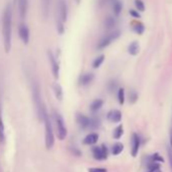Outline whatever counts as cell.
Returning <instances> with one entry per match:
<instances>
[{
  "label": "cell",
  "instance_id": "obj_8",
  "mask_svg": "<svg viewBox=\"0 0 172 172\" xmlns=\"http://www.w3.org/2000/svg\"><path fill=\"white\" fill-rule=\"evenodd\" d=\"M48 57H49V61H50V64H51V67H52L53 75H54L55 78H58V77H59V72H60L58 62L56 61L55 56H54V54H53L51 51L48 52Z\"/></svg>",
  "mask_w": 172,
  "mask_h": 172
},
{
  "label": "cell",
  "instance_id": "obj_34",
  "mask_svg": "<svg viewBox=\"0 0 172 172\" xmlns=\"http://www.w3.org/2000/svg\"><path fill=\"white\" fill-rule=\"evenodd\" d=\"M170 149L172 150V129L170 130Z\"/></svg>",
  "mask_w": 172,
  "mask_h": 172
},
{
  "label": "cell",
  "instance_id": "obj_32",
  "mask_svg": "<svg viewBox=\"0 0 172 172\" xmlns=\"http://www.w3.org/2000/svg\"><path fill=\"white\" fill-rule=\"evenodd\" d=\"M130 14L132 15L133 17H135V18H140V17H141V14L139 13L138 11L134 10V9H131V10H130Z\"/></svg>",
  "mask_w": 172,
  "mask_h": 172
},
{
  "label": "cell",
  "instance_id": "obj_28",
  "mask_svg": "<svg viewBox=\"0 0 172 172\" xmlns=\"http://www.w3.org/2000/svg\"><path fill=\"white\" fill-rule=\"evenodd\" d=\"M148 168H149V171H158L160 169V164L157 162H152L149 164Z\"/></svg>",
  "mask_w": 172,
  "mask_h": 172
},
{
  "label": "cell",
  "instance_id": "obj_36",
  "mask_svg": "<svg viewBox=\"0 0 172 172\" xmlns=\"http://www.w3.org/2000/svg\"><path fill=\"white\" fill-rule=\"evenodd\" d=\"M148 172H158V171H148Z\"/></svg>",
  "mask_w": 172,
  "mask_h": 172
},
{
  "label": "cell",
  "instance_id": "obj_10",
  "mask_svg": "<svg viewBox=\"0 0 172 172\" xmlns=\"http://www.w3.org/2000/svg\"><path fill=\"white\" fill-rule=\"evenodd\" d=\"M14 1L17 4L20 17L22 18L26 17L28 9V0H14Z\"/></svg>",
  "mask_w": 172,
  "mask_h": 172
},
{
  "label": "cell",
  "instance_id": "obj_33",
  "mask_svg": "<svg viewBox=\"0 0 172 172\" xmlns=\"http://www.w3.org/2000/svg\"><path fill=\"white\" fill-rule=\"evenodd\" d=\"M89 172H108V170L104 168H89Z\"/></svg>",
  "mask_w": 172,
  "mask_h": 172
},
{
  "label": "cell",
  "instance_id": "obj_13",
  "mask_svg": "<svg viewBox=\"0 0 172 172\" xmlns=\"http://www.w3.org/2000/svg\"><path fill=\"white\" fill-rule=\"evenodd\" d=\"M108 120L112 122H120L122 121V112L117 109L112 110L108 114Z\"/></svg>",
  "mask_w": 172,
  "mask_h": 172
},
{
  "label": "cell",
  "instance_id": "obj_12",
  "mask_svg": "<svg viewBox=\"0 0 172 172\" xmlns=\"http://www.w3.org/2000/svg\"><path fill=\"white\" fill-rule=\"evenodd\" d=\"M139 148H140V138L137 134H133L132 137V156L136 157L139 152Z\"/></svg>",
  "mask_w": 172,
  "mask_h": 172
},
{
  "label": "cell",
  "instance_id": "obj_15",
  "mask_svg": "<svg viewBox=\"0 0 172 172\" xmlns=\"http://www.w3.org/2000/svg\"><path fill=\"white\" fill-rule=\"evenodd\" d=\"M116 24H117V19L113 16H108L103 22V26L106 30H112L116 26Z\"/></svg>",
  "mask_w": 172,
  "mask_h": 172
},
{
  "label": "cell",
  "instance_id": "obj_5",
  "mask_svg": "<svg viewBox=\"0 0 172 172\" xmlns=\"http://www.w3.org/2000/svg\"><path fill=\"white\" fill-rule=\"evenodd\" d=\"M55 122H56V128H57V136L59 140H64L67 136V129L65 127V122L61 114L55 113Z\"/></svg>",
  "mask_w": 172,
  "mask_h": 172
},
{
  "label": "cell",
  "instance_id": "obj_24",
  "mask_svg": "<svg viewBox=\"0 0 172 172\" xmlns=\"http://www.w3.org/2000/svg\"><path fill=\"white\" fill-rule=\"evenodd\" d=\"M117 97H118V102H120V104L122 105L125 103V90H124V88L118 89Z\"/></svg>",
  "mask_w": 172,
  "mask_h": 172
},
{
  "label": "cell",
  "instance_id": "obj_25",
  "mask_svg": "<svg viewBox=\"0 0 172 172\" xmlns=\"http://www.w3.org/2000/svg\"><path fill=\"white\" fill-rule=\"evenodd\" d=\"M5 139V133H4V125L2 117H0V143H2Z\"/></svg>",
  "mask_w": 172,
  "mask_h": 172
},
{
  "label": "cell",
  "instance_id": "obj_9",
  "mask_svg": "<svg viewBox=\"0 0 172 172\" xmlns=\"http://www.w3.org/2000/svg\"><path fill=\"white\" fill-rule=\"evenodd\" d=\"M18 32L22 42L26 45L28 44V41H30V30H28V26L26 23H20L18 27Z\"/></svg>",
  "mask_w": 172,
  "mask_h": 172
},
{
  "label": "cell",
  "instance_id": "obj_4",
  "mask_svg": "<svg viewBox=\"0 0 172 172\" xmlns=\"http://www.w3.org/2000/svg\"><path fill=\"white\" fill-rule=\"evenodd\" d=\"M77 122H78V125L83 129H96L100 125V122L98 120L89 118L88 117H86L84 114H81V113L77 114Z\"/></svg>",
  "mask_w": 172,
  "mask_h": 172
},
{
  "label": "cell",
  "instance_id": "obj_26",
  "mask_svg": "<svg viewBox=\"0 0 172 172\" xmlns=\"http://www.w3.org/2000/svg\"><path fill=\"white\" fill-rule=\"evenodd\" d=\"M54 89H55V93H56V96L58 99H62V88H61V86L58 84V83H56L54 85Z\"/></svg>",
  "mask_w": 172,
  "mask_h": 172
},
{
  "label": "cell",
  "instance_id": "obj_30",
  "mask_svg": "<svg viewBox=\"0 0 172 172\" xmlns=\"http://www.w3.org/2000/svg\"><path fill=\"white\" fill-rule=\"evenodd\" d=\"M137 98H138V94L136 91H131L130 93V101L131 103H134V102L137 101Z\"/></svg>",
  "mask_w": 172,
  "mask_h": 172
},
{
  "label": "cell",
  "instance_id": "obj_3",
  "mask_svg": "<svg viewBox=\"0 0 172 172\" xmlns=\"http://www.w3.org/2000/svg\"><path fill=\"white\" fill-rule=\"evenodd\" d=\"M121 31L118 30H114L112 31H110L109 34L105 35L104 36H102L101 40L98 42L97 44V49L98 50H102V49H105L106 47H108L110 44H112L113 41L117 40L121 36Z\"/></svg>",
  "mask_w": 172,
  "mask_h": 172
},
{
  "label": "cell",
  "instance_id": "obj_18",
  "mask_svg": "<svg viewBox=\"0 0 172 172\" xmlns=\"http://www.w3.org/2000/svg\"><path fill=\"white\" fill-rule=\"evenodd\" d=\"M132 27H133V31L135 32H137L138 35H142L143 32L145 31V26L144 24L140 22H133L132 23Z\"/></svg>",
  "mask_w": 172,
  "mask_h": 172
},
{
  "label": "cell",
  "instance_id": "obj_35",
  "mask_svg": "<svg viewBox=\"0 0 172 172\" xmlns=\"http://www.w3.org/2000/svg\"><path fill=\"white\" fill-rule=\"evenodd\" d=\"M75 1H76V3H77V4H79V3H80V1H81V0H75Z\"/></svg>",
  "mask_w": 172,
  "mask_h": 172
},
{
  "label": "cell",
  "instance_id": "obj_19",
  "mask_svg": "<svg viewBox=\"0 0 172 172\" xmlns=\"http://www.w3.org/2000/svg\"><path fill=\"white\" fill-rule=\"evenodd\" d=\"M93 78H94V76H93L92 73H86V74H84L80 77V83L82 85H86V84L91 82Z\"/></svg>",
  "mask_w": 172,
  "mask_h": 172
},
{
  "label": "cell",
  "instance_id": "obj_7",
  "mask_svg": "<svg viewBox=\"0 0 172 172\" xmlns=\"http://www.w3.org/2000/svg\"><path fill=\"white\" fill-rule=\"evenodd\" d=\"M92 153H93V157L96 159V160H103V159L108 158V148L102 145L100 147H94L92 149Z\"/></svg>",
  "mask_w": 172,
  "mask_h": 172
},
{
  "label": "cell",
  "instance_id": "obj_31",
  "mask_svg": "<svg viewBox=\"0 0 172 172\" xmlns=\"http://www.w3.org/2000/svg\"><path fill=\"white\" fill-rule=\"evenodd\" d=\"M152 160H153V162H163L164 160H163V158L159 155L158 153H155L153 156H152Z\"/></svg>",
  "mask_w": 172,
  "mask_h": 172
},
{
  "label": "cell",
  "instance_id": "obj_20",
  "mask_svg": "<svg viewBox=\"0 0 172 172\" xmlns=\"http://www.w3.org/2000/svg\"><path fill=\"white\" fill-rule=\"evenodd\" d=\"M102 105H103V100H101V99H95V100L92 101L91 104H90V109H91L92 112H96V110L101 108Z\"/></svg>",
  "mask_w": 172,
  "mask_h": 172
},
{
  "label": "cell",
  "instance_id": "obj_6",
  "mask_svg": "<svg viewBox=\"0 0 172 172\" xmlns=\"http://www.w3.org/2000/svg\"><path fill=\"white\" fill-rule=\"evenodd\" d=\"M68 4L66 0H58V14L59 20L65 23L68 19Z\"/></svg>",
  "mask_w": 172,
  "mask_h": 172
},
{
  "label": "cell",
  "instance_id": "obj_1",
  "mask_svg": "<svg viewBox=\"0 0 172 172\" xmlns=\"http://www.w3.org/2000/svg\"><path fill=\"white\" fill-rule=\"evenodd\" d=\"M2 35H3L4 50H5L6 53H8L11 48V36H12V7L10 3H7L3 10Z\"/></svg>",
  "mask_w": 172,
  "mask_h": 172
},
{
  "label": "cell",
  "instance_id": "obj_16",
  "mask_svg": "<svg viewBox=\"0 0 172 172\" xmlns=\"http://www.w3.org/2000/svg\"><path fill=\"white\" fill-rule=\"evenodd\" d=\"M139 51H140V45H139L138 42H133L130 44V46L128 48V52L130 55L136 56L139 53Z\"/></svg>",
  "mask_w": 172,
  "mask_h": 172
},
{
  "label": "cell",
  "instance_id": "obj_23",
  "mask_svg": "<svg viewBox=\"0 0 172 172\" xmlns=\"http://www.w3.org/2000/svg\"><path fill=\"white\" fill-rule=\"evenodd\" d=\"M122 134H124V129H122V126L120 125L116 130H114V132H113V138L114 139H120L122 136Z\"/></svg>",
  "mask_w": 172,
  "mask_h": 172
},
{
  "label": "cell",
  "instance_id": "obj_27",
  "mask_svg": "<svg viewBox=\"0 0 172 172\" xmlns=\"http://www.w3.org/2000/svg\"><path fill=\"white\" fill-rule=\"evenodd\" d=\"M135 5L139 11H145V4L142 0H135Z\"/></svg>",
  "mask_w": 172,
  "mask_h": 172
},
{
  "label": "cell",
  "instance_id": "obj_2",
  "mask_svg": "<svg viewBox=\"0 0 172 172\" xmlns=\"http://www.w3.org/2000/svg\"><path fill=\"white\" fill-rule=\"evenodd\" d=\"M43 120L45 122V129H46V135H45V138H46V147L47 149H51L53 145H54V133H53V127L51 124L50 117H49L47 112H45L43 114Z\"/></svg>",
  "mask_w": 172,
  "mask_h": 172
},
{
  "label": "cell",
  "instance_id": "obj_14",
  "mask_svg": "<svg viewBox=\"0 0 172 172\" xmlns=\"http://www.w3.org/2000/svg\"><path fill=\"white\" fill-rule=\"evenodd\" d=\"M97 141H98V134L90 133L89 135H87V136L84 138L83 143L85 145H93V144H95Z\"/></svg>",
  "mask_w": 172,
  "mask_h": 172
},
{
  "label": "cell",
  "instance_id": "obj_11",
  "mask_svg": "<svg viewBox=\"0 0 172 172\" xmlns=\"http://www.w3.org/2000/svg\"><path fill=\"white\" fill-rule=\"evenodd\" d=\"M51 2L52 0H41V11H42V15L45 19H47L50 15Z\"/></svg>",
  "mask_w": 172,
  "mask_h": 172
},
{
  "label": "cell",
  "instance_id": "obj_29",
  "mask_svg": "<svg viewBox=\"0 0 172 172\" xmlns=\"http://www.w3.org/2000/svg\"><path fill=\"white\" fill-rule=\"evenodd\" d=\"M64 30H65V27H64V23L61 22V20L59 19H57V31H58L59 34L62 35L63 32H64Z\"/></svg>",
  "mask_w": 172,
  "mask_h": 172
},
{
  "label": "cell",
  "instance_id": "obj_17",
  "mask_svg": "<svg viewBox=\"0 0 172 172\" xmlns=\"http://www.w3.org/2000/svg\"><path fill=\"white\" fill-rule=\"evenodd\" d=\"M112 10H113V13L116 16H118L122 13V2L120 1V0H117L112 3Z\"/></svg>",
  "mask_w": 172,
  "mask_h": 172
},
{
  "label": "cell",
  "instance_id": "obj_22",
  "mask_svg": "<svg viewBox=\"0 0 172 172\" xmlns=\"http://www.w3.org/2000/svg\"><path fill=\"white\" fill-rule=\"evenodd\" d=\"M103 61H104V55H100V56H98L97 58L93 61V63H92L93 68H98V67H100V66H101V64L103 63Z\"/></svg>",
  "mask_w": 172,
  "mask_h": 172
},
{
  "label": "cell",
  "instance_id": "obj_21",
  "mask_svg": "<svg viewBox=\"0 0 172 172\" xmlns=\"http://www.w3.org/2000/svg\"><path fill=\"white\" fill-rule=\"evenodd\" d=\"M122 150H124V145H122V143H117V144H114L112 147V154L118 155L122 152Z\"/></svg>",
  "mask_w": 172,
  "mask_h": 172
}]
</instances>
